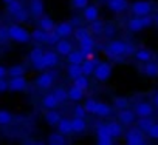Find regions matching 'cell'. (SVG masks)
<instances>
[{"instance_id":"obj_3","label":"cell","mask_w":158,"mask_h":145,"mask_svg":"<svg viewBox=\"0 0 158 145\" xmlns=\"http://www.w3.org/2000/svg\"><path fill=\"white\" fill-rule=\"evenodd\" d=\"M57 62H59L57 51H56V53H54V51H47V53H44L42 60H39L34 66H36L37 71H42V69H47V68H53V66H56Z\"/></svg>"},{"instance_id":"obj_58","label":"cell","mask_w":158,"mask_h":145,"mask_svg":"<svg viewBox=\"0 0 158 145\" xmlns=\"http://www.w3.org/2000/svg\"><path fill=\"white\" fill-rule=\"evenodd\" d=\"M155 23H156V26H158V17H155Z\"/></svg>"},{"instance_id":"obj_30","label":"cell","mask_w":158,"mask_h":145,"mask_svg":"<svg viewBox=\"0 0 158 145\" xmlns=\"http://www.w3.org/2000/svg\"><path fill=\"white\" fill-rule=\"evenodd\" d=\"M23 10V5L19 2V0H13L11 3H8L6 5V11L11 14V16H14V14H17L19 11H22Z\"/></svg>"},{"instance_id":"obj_55","label":"cell","mask_w":158,"mask_h":145,"mask_svg":"<svg viewBox=\"0 0 158 145\" xmlns=\"http://www.w3.org/2000/svg\"><path fill=\"white\" fill-rule=\"evenodd\" d=\"M107 33H109V34H113V33H115V28H113V26H109V28H107Z\"/></svg>"},{"instance_id":"obj_38","label":"cell","mask_w":158,"mask_h":145,"mask_svg":"<svg viewBox=\"0 0 158 145\" xmlns=\"http://www.w3.org/2000/svg\"><path fill=\"white\" fill-rule=\"evenodd\" d=\"M60 40V36L56 33V29H53V31H50V33H47V39H45V43H48V45H56L57 42Z\"/></svg>"},{"instance_id":"obj_50","label":"cell","mask_w":158,"mask_h":145,"mask_svg":"<svg viewBox=\"0 0 158 145\" xmlns=\"http://www.w3.org/2000/svg\"><path fill=\"white\" fill-rule=\"evenodd\" d=\"M147 133H149V136H150V137H153V139H158V123H153Z\"/></svg>"},{"instance_id":"obj_43","label":"cell","mask_w":158,"mask_h":145,"mask_svg":"<svg viewBox=\"0 0 158 145\" xmlns=\"http://www.w3.org/2000/svg\"><path fill=\"white\" fill-rule=\"evenodd\" d=\"M54 96L59 99V102H65L68 99V93L64 90V88H56L54 90Z\"/></svg>"},{"instance_id":"obj_21","label":"cell","mask_w":158,"mask_h":145,"mask_svg":"<svg viewBox=\"0 0 158 145\" xmlns=\"http://www.w3.org/2000/svg\"><path fill=\"white\" fill-rule=\"evenodd\" d=\"M71 125H73V131L74 133H82L87 128V122H85L84 117H76L74 116L73 120H71Z\"/></svg>"},{"instance_id":"obj_40","label":"cell","mask_w":158,"mask_h":145,"mask_svg":"<svg viewBox=\"0 0 158 145\" xmlns=\"http://www.w3.org/2000/svg\"><path fill=\"white\" fill-rule=\"evenodd\" d=\"M96 133H98V137H107V136H112L110 133V128H109V123H102L96 128ZM113 137V136H112Z\"/></svg>"},{"instance_id":"obj_48","label":"cell","mask_w":158,"mask_h":145,"mask_svg":"<svg viewBox=\"0 0 158 145\" xmlns=\"http://www.w3.org/2000/svg\"><path fill=\"white\" fill-rule=\"evenodd\" d=\"M8 39H10L8 28H5V26H0V42H6Z\"/></svg>"},{"instance_id":"obj_44","label":"cell","mask_w":158,"mask_h":145,"mask_svg":"<svg viewBox=\"0 0 158 145\" xmlns=\"http://www.w3.org/2000/svg\"><path fill=\"white\" fill-rule=\"evenodd\" d=\"M96 104H98V100H95V99H89V100H85V105H84L85 111H87V113H93V114H95Z\"/></svg>"},{"instance_id":"obj_34","label":"cell","mask_w":158,"mask_h":145,"mask_svg":"<svg viewBox=\"0 0 158 145\" xmlns=\"http://www.w3.org/2000/svg\"><path fill=\"white\" fill-rule=\"evenodd\" d=\"M42 57H44V51H42V48H33L31 49V53H30V60H31V63H36V62H39V60H42Z\"/></svg>"},{"instance_id":"obj_12","label":"cell","mask_w":158,"mask_h":145,"mask_svg":"<svg viewBox=\"0 0 158 145\" xmlns=\"http://www.w3.org/2000/svg\"><path fill=\"white\" fill-rule=\"evenodd\" d=\"M107 6L113 13H123L127 8V0H107Z\"/></svg>"},{"instance_id":"obj_11","label":"cell","mask_w":158,"mask_h":145,"mask_svg":"<svg viewBox=\"0 0 158 145\" xmlns=\"http://www.w3.org/2000/svg\"><path fill=\"white\" fill-rule=\"evenodd\" d=\"M54 46H56L57 54H60V56H68V54L73 51V45H71L68 40H65V39H60Z\"/></svg>"},{"instance_id":"obj_41","label":"cell","mask_w":158,"mask_h":145,"mask_svg":"<svg viewBox=\"0 0 158 145\" xmlns=\"http://www.w3.org/2000/svg\"><path fill=\"white\" fill-rule=\"evenodd\" d=\"M102 29H104V25H102L98 19L93 20V22H90V31H92L93 34H101Z\"/></svg>"},{"instance_id":"obj_57","label":"cell","mask_w":158,"mask_h":145,"mask_svg":"<svg viewBox=\"0 0 158 145\" xmlns=\"http://www.w3.org/2000/svg\"><path fill=\"white\" fill-rule=\"evenodd\" d=\"M2 2H3L5 5H8V3H11V2H13V0H2Z\"/></svg>"},{"instance_id":"obj_9","label":"cell","mask_w":158,"mask_h":145,"mask_svg":"<svg viewBox=\"0 0 158 145\" xmlns=\"http://www.w3.org/2000/svg\"><path fill=\"white\" fill-rule=\"evenodd\" d=\"M79 42V48H81V51L84 53L85 57H90L92 51H93V46H95V40L92 39V36H87L81 40H77Z\"/></svg>"},{"instance_id":"obj_49","label":"cell","mask_w":158,"mask_h":145,"mask_svg":"<svg viewBox=\"0 0 158 145\" xmlns=\"http://www.w3.org/2000/svg\"><path fill=\"white\" fill-rule=\"evenodd\" d=\"M85 114H87V111H85V108L84 107H76L74 108V116L76 117H85Z\"/></svg>"},{"instance_id":"obj_7","label":"cell","mask_w":158,"mask_h":145,"mask_svg":"<svg viewBox=\"0 0 158 145\" xmlns=\"http://www.w3.org/2000/svg\"><path fill=\"white\" fill-rule=\"evenodd\" d=\"M10 84V90L14 91V93H19V91H25L27 87H28V82L23 76H17V77H11V80L8 82Z\"/></svg>"},{"instance_id":"obj_20","label":"cell","mask_w":158,"mask_h":145,"mask_svg":"<svg viewBox=\"0 0 158 145\" xmlns=\"http://www.w3.org/2000/svg\"><path fill=\"white\" fill-rule=\"evenodd\" d=\"M98 14H99V11H98V8L93 6V5H87V6L84 8V19H85L87 22L96 20V19H98Z\"/></svg>"},{"instance_id":"obj_13","label":"cell","mask_w":158,"mask_h":145,"mask_svg":"<svg viewBox=\"0 0 158 145\" xmlns=\"http://www.w3.org/2000/svg\"><path fill=\"white\" fill-rule=\"evenodd\" d=\"M118 119H119V122H123L124 125H130V123L135 120V111H132V110H127V108H124V110H119Z\"/></svg>"},{"instance_id":"obj_45","label":"cell","mask_w":158,"mask_h":145,"mask_svg":"<svg viewBox=\"0 0 158 145\" xmlns=\"http://www.w3.org/2000/svg\"><path fill=\"white\" fill-rule=\"evenodd\" d=\"M87 36H90V31L87 29V28H77L76 31H74V37L77 39V40H81V39H84V37H87Z\"/></svg>"},{"instance_id":"obj_31","label":"cell","mask_w":158,"mask_h":145,"mask_svg":"<svg viewBox=\"0 0 158 145\" xmlns=\"http://www.w3.org/2000/svg\"><path fill=\"white\" fill-rule=\"evenodd\" d=\"M64 136H65V134H62L60 131H59V133H53V134H50V137H48V143H51V145H62V143H65Z\"/></svg>"},{"instance_id":"obj_1","label":"cell","mask_w":158,"mask_h":145,"mask_svg":"<svg viewBox=\"0 0 158 145\" xmlns=\"http://www.w3.org/2000/svg\"><path fill=\"white\" fill-rule=\"evenodd\" d=\"M8 33H10V39L17 42V43H27L31 40V34L20 25H11L8 26Z\"/></svg>"},{"instance_id":"obj_35","label":"cell","mask_w":158,"mask_h":145,"mask_svg":"<svg viewBox=\"0 0 158 145\" xmlns=\"http://www.w3.org/2000/svg\"><path fill=\"white\" fill-rule=\"evenodd\" d=\"M109 128H110V133H112L113 137L123 136V127H121L119 122H110V123H109Z\"/></svg>"},{"instance_id":"obj_52","label":"cell","mask_w":158,"mask_h":145,"mask_svg":"<svg viewBox=\"0 0 158 145\" xmlns=\"http://www.w3.org/2000/svg\"><path fill=\"white\" fill-rule=\"evenodd\" d=\"M6 90H10V84L5 79H0V93H5Z\"/></svg>"},{"instance_id":"obj_4","label":"cell","mask_w":158,"mask_h":145,"mask_svg":"<svg viewBox=\"0 0 158 145\" xmlns=\"http://www.w3.org/2000/svg\"><path fill=\"white\" fill-rule=\"evenodd\" d=\"M93 76L96 77V80L99 82H106L107 79H110L112 76V65L107 63V62H99L95 68V72Z\"/></svg>"},{"instance_id":"obj_27","label":"cell","mask_w":158,"mask_h":145,"mask_svg":"<svg viewBox=\"0 0 158 145\" xmlns=\"http://www.w3.org/2000/svg\"><path fill=\"white\" fill-rule=\"evenodd\" d=\"M87 57L84 56V53L79 49V51H71L70 54H68V62L70 63H82L84 60H85Z\"/></svg>"},{"instance_id":"obj_32","label":"cell","mask_w":158,"mask_h":145,"mask_svg":"<svg viewBox=\"0 0 158 145\" xmlns=\"http://www.w3.org/2000/svg\"><path fill=\"white\" fill-rule=\"evenodd\" d=\"M31 39H33V40H36V42H39V43H45L47 31H44V29L37 28V29H34V31L31 33Z\"/></svg>"},{"instance_id":"obj_37","label":"cell","mask_w":158,"mask_h":145,"mask_svg":"<svg viewBox=\"0 0 158 145\" xmlns=\"http://www.w3.org/2000/svg\"><path fill=\"white\" fill-rule=\"evenodd\" d=\"M13 122V114L6 110H0V125H10Z\"/></svg>"},{"instance_id":"obj_26","label":"cell","mask_w":158,"mask_h":145,"mask_svg":"<svg viewBox=\"0 0 158 145\" xmlns=\"http://www.w3.org/2000/svg\"><path fill=\"white\" fill-rule=\"evenodd\" d=\"M82 96H84V90L82 88H79V87H76V85H73L70 90H68V99H71V100H81L82 99Z\"/></svg>"},{"instance_id":"obj_6","label":"cell","mask_w":158,"mask_h":145,"mask_svg":"<svg viewBox=\"0 0 158 145\" xmlns=\"http://www.w3.org/2000/svg\"><path fill=\"white\" fill-rule=\"evenodd\" d=\"M126 142L129 145H139V143H144V137L141 134V130L139 128H130L126 134Z\"/></svg>"},{"instance_id":"obj_5","label":"cell","mask_w":158,"mask_h":145,"mask_svg":"<svg viewBox=\"0 0 158 145\" xmlns=\"http://www.w3.org/2000/svg\"><path fill=\"white\" fill-rule=\"evenodd\" d=\"M152 11V3L150 2H146V0H138L132 5V13L133 16H138V17H143V16H149Z\"/></svg>"},{"instance_id":"obj_39","label":"cell","mask_w":158,"mask_h":145,"mask_svg":"<svg viewBox=\"0 0 158 145\" xmlns=\"http://www.w3.org/2000/svg\"><path fill=\"white\" fill-rule=\"evenodd\" d=\"M152 125H153V122L150 120V117H141V119L138 120V128L143 130V131H146V133L150 130Z\"/></svg>"},{"instance_id":"obj_24","label":"cell","mask_w":158,"mask_h":145,"mask_svg":"<svg viewBox=\"0 0 158 145\" xmlns=\"http://www.w3.org/2000/svg\"><path fill=\"white\" fill-rule=\"evenodd\" d=\"M57 128L62 134H71L73 133V125H71V120L70 119H60L59 123H57Z\"/></svg>"},{"instance_id":"obj_25","label":"cell","mask_w":158,"mask_h":145,"mask_svg":"<svg viewBox=\"0 0 158 145\" xmlns=\"http://www.w3.org/2000/svg\"><path fill=\"white\" fill-rule=\"evenodd\" d=\"M144 74H146L147 77H156V76H158V65H156L155 62H146Z\"/></svg>"},{"instance_id":"obj_2","label":"cell","mask_w":158,"mask_h":145,"mask_svg":"<svg viewBox=\"0 0 158 145\" xmlns=\"http://www.w3.org/2000/svg\"><path fill=\"white\" fill-rule=\"evenodd\" d=\"M127 51V43L123 40H112L106 46V54L112 59H119L121 56H126Z\"/></svg>"},{"instance_id":"obj_16","label":"cell","mask_w":158,"mask_h":145,"mask_svg":"<svg viewBox=\"0 0 158 145\" xmlns=\"http://www.w3.org/2000/svg\"><path fill=\"white\" fill-rule=\"evenodd\" d=\"M67 72H68V77L74 80L76 77L84 74V72H82V65L81 63H70L68 68H67Z\"/></svg>"},{"instance_id":"obj_36","label":"cell","mask_w":158,"mask_h":145,"mask_svg":"<svg viewBox=\"0 0 158 145\" xmlns=\"http://www.w3.org/2000/svg\"><path fill=\"white\" fill-rule=\"evenodd\" d=\"M89 76H85V74H82V76H79V77H76L73 82V85H76V87H79V88H82L84 91L89 88V79H87Z\"/></svg>"},{"instance_id":"obj_51","label":"cell","mask_w":158,"mask_h":145,"mask_svg":"<svg viewBox=\"0 0 158 145\" xmlns=\"http://www.w3.org/2000/svg\"><path fill=\"white\" fill-rule=\"evenodd\" d=\"M98 143H101V145H110V143H113V137H112V136L98 137Z\"/></svg>"},{"instance_id":"obj_14","label":"cell","mask_w":158,"mask_h":145,"mask_svg":"<svg viewBox=\"0 0 158 145\" xmlns=\"http://www.w3.org/2000/svg\"><path fill=\"white\" fill-rule=\"evenodd\" d=\"M30 11L34 17L44 16V2L42 0H30Z\"/></svg>"},{"instance_id":"obj_53","label":"cell","mask_w":158,"mask_h":145,"mask_svg":"<svg viewBox=\"0 0 158 145\" xmlns=\"http://www.w3.org/2000/svg\"><path fill=\"white\" fill-rule=\"evenodd\" d=\"M6 74H8V69H6L3 65H0V79H5Z\"/></svg>"},{"instance_id":"obj_23","label":"cell","mask_w":158,"mask_h":145,"mask_svg":"<svg viewBox=\"0 0 158 145\" xmlns=\"http://www.w3.org/2000/svg\"><path fill=\"white\" fill-rule=\"evenodd\" d=\"M60 119H62L60 114H59L54 108H53V110H48V111L45 113V120L48 122V125H57Z\"/></svg>"},{"instance_id":"obj_54","label":"cell","mask_w":158,"mask_h":145,"mask_svg":"<svg viewBox=\"0 0 158 145\" xmlns=\"http://www.w3.org/2000/svg\"><path fill=\"white\" fill-rule=\"evenodd\" d=\"M135 53V48L132 46V45H127V51H126V56H129V54H133Z\"/></svg>"},{"instance_id":"obj_8","label":"cell","mask_w":158,"mask_h":145,"mask_svg":"<svg viewBox=\"0 0 158 145\" xmlns=\"http://www.w3.org/2000/svg\"><path fill=\"white\" fill-rule=\"evenodd\" d=\"M53 84H54V74L53 72H42V74L36 79V85L42 90L50 88Z\"/></svg>"},{"instance_id":"obj_15","label":"cell","mask_w":158,"mask_h":145,"mask_svg":"<svg viewBox=\"0 0 158 145\" xmlns=\"http://www.w3.org/2000/svg\"><path fill=\"white\" fill-rule=\"evenodd\" d=\"M56 33L60 36V39H67L73 34V26H71V23H67V22L59 23L56 26Z\"/></svg>"},{"instance_id":"obj_42","label":"cell","mask_w":158,"mask_h":145,"mask_svg":"<svg viewBox=\"0 0 158 145\" xmlns=\"http://www.w3.org/2000/svg\"><path fill=\"white\" fill-rule=\"evenodd\" d=\"M113 105H115L118 110H124V108H127V105H129V100H127L126 97H115V100H113Z\"/></svg>"},{"instance_id":"obj_33","label":"cell","mask_w":158,"mask_h":145,"mask_svg":"<svg viewBox=\"0 0 158 145\" xmlns=\"http://www.w3.org/2000/svg\"><path fill=\"white\" fill-rule=\"evenodd\" d=\"M135 56H136V59H138L139 62H144V63L152 60V53L147 51V49H138V51L135 53Z\"/></svg>"},{"instance_id":"obj_47","label":"cell","mask_w":158,"mask_h":145,"mask_svg":"<svg viewBox=\"0 0 158 145\" xmlns=\"http://www.w3.org/2000/svg\"><path fill=\"white\" fill-rule=\"evenodd\" d=\"M71 3H73V6L77 8V10H84V8L89 5V0H71Z\"/></svg>"},{"instance_id":"obj_56","label":"cell","mask_w":158,"mask_h":145,"mask_svg":"<svg viewBox=\"0 0 158 145\" xmlns=\"http://www.w3.org/2000/svg\"><path fill=\"white\" fill-rule=\"evenodd\" d=\"M153 102H155V105H158V93L155 94V97H153Z\"/></svg>"},{"instance_id":"obj_28","label":"cell","mask_w":158,"mask_h":145,"mask_svg":"<svg viewBox=\"0 0 158 145\" xmlns=\"http://www.w3.org/2000/svg\"><path fill=\"white\" fill-rule=\"evenodd\" d=\"M110 113H112V110H110V107H109L107 104H104V102H98V104H96L95 114H98L99 117H106V116H109Z\"/></svg>"},{"instance_id":"obj_46","label":"cell","mask_w":158,"mask_h":145,"mask_svg":"<svg viewBox=\"0 0 158 145\" xmlns=\"http://www.w3.org/2000/svg\"><path fill=\"white\" fill-rule=\"evenodd\" d=\"M14 19H16L17 22H27V20H28V11H25V10L19 11L17 14H14Z\"/></svg>"},{"instance_id":"obj_18","label":"cell","mask_w":158,"mask_h":145,"mask_svg":"<svg viewBox=\"0 0 158 145\" xmlns=\"http://www.w3.org/2000/svg\"><path fill=\"white\" fill-rule=\"evenodd\" d=\"M99 62H96V60H93V59H85L81 65H82V72L85 76H92L93 72H95V68H96V65H98Z\"/></svg>"},{"instance_id":"obj_19","label":"cell","mask_w":158,"mask_h":145,"mask_svg":"<svg viewBox=\"0 0 158 145\" xmlns=\"http://www.w3.org/2000/svg\"><path fill=\"white\" fill-rule=\"evenodd\" d=\"M39 28L47 31V33H50V31L56 29V25H54L53 19H50L47 16H42V17H39Z\"/></svg>"},{"instance_id":"obj_10","label":"cell","mask_w":158,"mask_h":145,"mask_svg":"<svg viewBox=\"0 0 158 145\" xmlns=\"http://www.w3.org/2000/svg\"><path fill=\"white\" fill-rule=\"evenodd\" d=\"M152 113H153V108L147 102H141V104H138L135 107V114L139 116V117H150Z\"/></svg>"},{"instance_id":"obj_22","label":"cell","mask_w":158,"mask_h":145,"mask_svg":"<svg viewBox=\"0 0 158 145\" xmlns=\"http://www.w3.org/2000/svg\"><path fill=\"white\" fill-rule=\"evenodd\" d=\"M129 29L132 33H138L141 29H144V23H143V19L138 17V16H133L130 20H129Z\"/></svg>"},{"instance_id":"obj_29","label":"cell","mask_w":158,"mask_h":145,"mask_svg":"<svg viewBox=\"0 0 158 145\" xmlns=\"http://www.w3.org/2000/svg\"><path fill=\"white\" fill-rule=\"evenodd\" d=\"M25 72H27V69H25V66H23V65H13L11 68H8V74H10L11 77L25 76Z\"/></svg>"},{"instance_id":"obj_17","label":"cell","mask_w":158,"mask_h":145,"mask_svg":"<svg viewBox=\"0 0 158 145\" xmlns=\"http://www.w3.org/2000/svg\"><path fill=\"white\" fill-rule=\"evenodd\" d=\"M59 104H60V102H59V99L54 96V93L47 94V96H44V99H42V105H44L47 110H53V108H56Z\"/></svg>"}]
</instances>
